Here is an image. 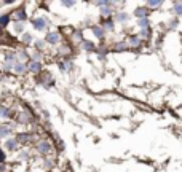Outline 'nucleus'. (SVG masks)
I'll list each match as a JSON object with an SVG mask.
<instances>
[{
  "label": "nucleus",
  "mask_w": 182,
  "mask_h": 172,
  "mask_svg": "<svg viewBox=\"0 0 182 172\" xmlns=\"http://www.w3.org/2000/svg\"><path fill=\"white\" fill-rule=\"evenodd\" d=\"M34 27H35L37 30H43L45 29V19L43 18H37V19H34Z\"/></svg>",
  "instance_id": "f257e3e1"
},
{
  "label": "nucleus",
  "mask_w": 182,
  "mask_h": 172,
  "mask_svg": "<svg viewBox=\"0 0 182 172\" xmlns=\"http://www.w3.org/2000/svg\"><path fill=\"white\" fill-rule=\"evenodd\" d=\"M30 69H32L34 72H38V70H40V64H38V62H35V61H34V62H32V65H30Z\"/></svg>",
  "instance_id": "9b49d317"
},
{
  "label": "nucleus",
  "mask_w": 182,
  "mask_h": 172,
  "mask_svg": "<svg viewBox=\"0 0 182 172\" xmlns=\"http://www.w3.org/2000/svg\"><path fill=\"white\" fill-rule=\"evenodd\" d=\"M85 48H88V49H91V48H93V45H91V43H85Z\"/></svg>",
  "instance_id": "412c9836"
},
{
  "label": "nucleus",
  "mask_w": 182,
  "mask_h": 172,
  "mask_svg": "<svg viewBox=\"0 0 182 172\" xmlns=\"http://www.w3.org/2000/svg\"><path fill=\"white\" fill-rule=\"evenodd\" d=\"M174 11L177 14H182V2H176L174 3Z\"/></svg>",
  "instance_id": "0eeeda50"
},
{
  "label": "nucleus",
  "mask_w": 182,
  "mask_h": 172,
  "mask_svg": "<svg viewBox=\"0 0 182 172\" xmlns=\"http://www.w3.org/2000/svg\"><path fill=\"white\" fill-rule=\"evenodd\" d=\"M112 27H113V26H112V22H110V21H109V22L105 24V29H109V30H110V29H112Z\"/></svg>",
  "instance_id": "6ab92c4d"
},
{
  "label": "nucleus",
  "mask_w": 182,
  "mask_h": 172,
  "mask_svg": "<svg viewBox=\"0 0 182 172\" xmlns=\"http://www.w3.org/2000/svg\"><path fill=\"white\" fill-rule=\"evenodd\" d=\"M16 145H18V140H8L7 142V148H10V150H13Z\"/></svg>",
  "instance_id": "1a4fd4ad"
},
{
  "label": "nucleus",
  "mask_w": 182,
  "mask_h": 172,
  "mask_svg": "<svg viewBox=\"0 0 182 172\" xmlns=\"http://www.w3.org/2000/svg\"><path fill=\"white\" fill-rule=\"evenodd\" d=\"M58 40H59V35H58V34H50V35L46 37V42H48V43H58Z\"/></svg>",
  "instance_id": "20e7f679"
},
{
  "label": "nucleus",
  "mask_w": 182,
  "mask_h": 172,
  "mask_svg": "<svg viewBox=\"0 0 182 172\" xmlns=\"http://www.w3.org/2000/svg\"><path fill=\"white\" fill-rule=\"evenodd\" d=\"M93 32L97 38H102V35H104V30H102L101 27H93Z\"/></svg>",
  "instance_id": "39448f33"
},
{
  "label": "nucleus",
  "mask_w": 182,
  "mask_h": 172,
  "mask_svg": "<svg viewBox=\"0 0 182 172\" xmlns=\"http://www.w3.org/2000/svg\"><path fill=\"white\" fill-rule=\"evenodd\" d=\"M0 115H2V116H8V110L3 108V107H0Z\"/></svg>",
  "instance_id": "4468645a"
},
{
  "label": "nucleus",
  "mask_w": 182,
  "mask_h": 172,
  "mask_svg": "<svg viewBox=\"0 0 182 172\" xmlns=\"http://www.w3.org/2000/svg\"><path fill=\"white\" fill-rule=\"evenodd\" d=\"M149 5H150V7H160L161 2H149Z\"/></svg>",
  "instance_id": "f3484780"
},
{
  "label": "nucleus",
  "mask_w": 182,
  "mask_h": 172,
  "mask_svg": "<svg viewBox=\"0 0 182 172\" xmlns=\"http://www.w3.org/2000/svg\"><path fill=\"white\" fill-rule=\"evenodd\" d=\"M38 150H40L42 153H48L50 152V144L48 142H40V144H38Z\"/></svg>",
  "instance_id": "f03ea898"
},
{
  "label": "nucleus",
  "mask_w": 182,
  "mask_h": 172,
  "mask_svg": "<svg viewBox=\"0 0 182 172\" xmlns=\"http://www.w3.org/2000/svg\"><path fill=\"white\" fill-rule=\"evenodd\" d=\"M8 132H10V128H7V126H2V128H0V136L2 137H5Z\"/></svg>",
  "instance_id": "9d476101"
},
{
  "label": "nucleus",
  "mask_w": 182,
  "mask_h": 172,
  "mask_svg": "<svg viewBox=\"0 0 182 172\" xmlns=\"http://www.w3.org/2000/svg\"><path fill=\"white\" fill-rule=\"evenodd\" d=\"M102 14H104V16H107V14H110V10H109V8H104V10H102Z\"/></svg>",
  "instance_id": "a211bd4d"
},
{
  "label": "nucleus",
  "mask_w": 182,
  "mask_h": 172,
  "mask_svg": "<svg viewBox=\"0 0 182 172\" xmlns=\"http://www.w3.org/2000/svg\"><path fill=\"white\" fill-rule=\"evenodd\" d=\"M24 40L26 42H30V35H29V34H26V35H24Z\"/></svg>",
  "instance_id": "aec40b11"
},
{
  "label": "nucleus",
  "mask_w": 182,
  "mask_h": 172,
  "mask_svg": "<svg viewBox=\"0 0 182 172\" xmlns=\"http://www.w3.org/2000/svg\"><path fill=\"white\" fill-rule=\"evenodd\" d=\"M128 19V16H126L125 13H121V14H118V21H126Z\"/></svg>",
  "instance_id": "dca6fc26"
},
{
  "label": "nucleus",
  "mask_w": 182,
  "mask_h": 172,
  "mask_svg": "<svg viewBox=\"0 0 182 172\" xmlns=\"http://www.w3.org/2000/svg\"><path fill=\"white\" fill-rule=\"evenodd\" d=\"M149 24H150V22H149V19H147V18H144V19H139V26H141L142 29H147V27H149Z\"/></svg>",
  "instance_id": "6e6552de"
},
{
  "label": "nucleus",
  "mask_w": 182,
  "mask_h": 172,
  "mask_svg": "<svg viewBox=\"0 0 182 172\" xmlns=\"http://www.w3.org/2000/svg\"><path fill=\"white\" fill-rule=\"evenodd\" d=\"M130 43L134 45V46H138V45H139V38H138V37H131V38H130Z\"/></svg>",
  "instance_id": "ddd939ff"
},
{
  "label": "nucleus",
  "mask_w": 182,
  "mask_h": 172,
  "mask_svg": "<svg viewBox=\"0 0 182 172\" xmlns=\"http://www.w3.org/2000/svg\"><path fill=\"white\" fill-rule=\"evenodd\" d=\"M15 16H16V19H26V13H24V11H21V10H19V11H18L16 14H15Z\"/></svg>",
  "instance_id": "f8f14e48"
},
{
  "label": "nucleus",
  "mask_w": 182,
  "mask_h": 172,
  "mask_svg": "<svg viewBox=\"0 0 182 172\" xmlns=\"http://www.w3.org/2000/svg\"><path fill=\"white\" fill-rule=\"evenodd\" d=\"M134 14H136L138 18H141V19H144V18L147 16V10L146 8H138L136 11H134Z\"/></svg>",
  "instance_id": "7ed1b4c3"
},
{
  "label": "nucleus",
  "mask_w": 182,
  "mask_h": 172,
  "mask_svg": "<svg viewBox=\"0 0 182 172\" xmlns=\"http://www.w3.org/2000/svg\"><path fill=\"white\" fill-rule=\"evenodd\" d=\"M3 159H5V155H3L2 152H0V161H3Z\"/></svg>",
  "instance_id": "4be33fe9"
},
{
  "label": "nucleus",
  "mask_w": 182,
  "mask_h": 172,
  "mask_svg": "<svg viewBox=\"0 0 182 172\" xmlns=\"http://www.w3.org/2000/svg\"><path fill=\"white\" fill-rule=\"evenodd\" d=\"M7 22H8V16H2V18H0V24H2V26H5Z\"/></svg>",
  "instance_id": "2eb2a0df"
},
{
  "label": "nucleus",
  "mask_w": 182,
  "mask_h": 172,
  "mask_svg": "<svg viewBox=\"0 0 182 172\" xmlns=\"http://www.w3.org/2000/svg\"><path fill=\"white\" fill-rule=\"evenodd\" d=\"M15 70H16L18 73H23V72L26 70V65L23 64V62H18V64H16V67H15Z\"/></svg>",
  "instance_id": "423d86ee"
}]
</instances>
